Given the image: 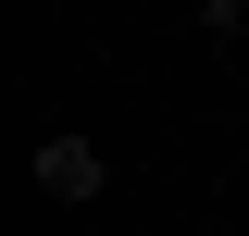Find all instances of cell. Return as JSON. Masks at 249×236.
Masks as SVG:
<instances>
[{
    "mask_svg": "<svg viewBox=\"0 0 249 236\" xmlns=\"http://www.w3.org/2000/svg\"><path fill=\"white\" fill-rule=\"evenodd\" d=\"M25 174H37V199H62V211H88L100 186H112V162H100L88 137H37V162H25Z\"/></svg>",
    "mask_w": 249,
    "mask_h": 236,
    "instance_id": "6da1fadb",
    "label": "cell"
},
{
    "mask_svg": "<svg viewBox=\"0 0 249 236\" xmlns=\"http://www.w3.org/2000/svg\"><path fill=\"white\" fill-rule=\"evenodd\" d=\"M199 25H212V37H237V25H249V0H199Z\"/></svg>",
    "mask_w": 249,
    "mask_h": 236,
    "instance_id": "7a4b0ae2",
    "label": "cell"
}]
</instances>
